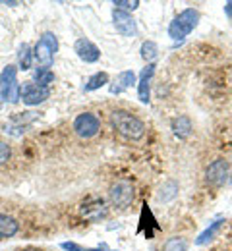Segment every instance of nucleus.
Masks as SVG:
<instances>
[{"instance_id": "nucleus-1", "label": "nucleus", "mask_w": 232, "mask_h": 251, "mask_svg": "<svg viewBox=\"0 0 232 251\" xmlns=\"http://www.w3.org/2000/svg\"><path fill=\"white\" fill-rule=\"evenodd\" d=\"M110 124L118 133H122L124 137H128L132 141H139L147 129L145 122L128 110H112L110 112Z\"/></svg>"}, {"instance_id": "nucleus-2", "label": "nucleus", "mask_w": 232, "mask_h": 251, "mask_svg": "<svg viewBox=\"0 0 232 251\" xmlns=\"http://www.w3.org/2000/svg\"><path fill=\"white\" fill-rule=\"evenodd\" d=\"M199 10L196 8H186L182 10L170 24H168V37L174 41V43H180L184 41L190 33L198 27L199 24Z\"/></svg>"}, {"instance_id": "nucleus-3", "label": "nucleus", "mask_w": 232, "mask_h": 251, "mask_svg": "<svg viewBox=\"0 0 232 251\" xmlns=\"http://www.w3.org/2000/svg\"><path fill=\"white\" fill-rule=\"evenodd\" d=\"M58 37L52 31L43 33L37 41V45L33 47V56L35 62L39 64V68H51L54 64V58H56V52H58Z\"/></svg>"}, {"instance_id": "nucleus-4", "label": "nucleus", "mask_w": 232, "mask_h": 251, "mask_svg": "<svg viewBox=\"0 0 232 251\" xmlns=\"http://www.w3.org/2000/svg\"><path fill=\"white\" fill-rule=\"evenodd\" d=\"M108 199L112 203V207L116 209H126L130 207L135 199V188H133L132 182L128 180H118L114 182L110 189H108Z\"/></svg>"}, {"instance_id": "nucleus-5", "label": "nucleus", "mask_w": 232, "mask_h": 251, "mask_svg": "<svg viewBox=\"0 0 232 251\" xmlns=\"http://www.w3.org/2000/svg\"><path fill=\"white\" fill-rule=\"evenodd\" d=\"M74 133L81 139H91L101 131V118L93 112H81L74 118Z\"/></svg>"}, {"instance_id": "nucleus-6", "label": "nucleus", "mask_w": 232, "mask_h": 251, "mask_svg": "<svg viewBox=\"0 0 232 251\" xmlns=\"http://www.w3.org/2000/svg\"><path fill=\"white\" fill-rule=\"evenodd\" d=\"M229 170L231 168L225 158H215L205 170V182L213 188H221L229 180Z\"/></svg>"}, {"instance_id": "nucleus-7", "label": "nucleus", "mask_w": 232, "mask_h": 251, "mask_svg": "<svg viewBox=\"0 0 232 251\" xmlns=\"http://www.w3.org/2000/svg\"><path fill=\"white\" fill-rule=\"evenodd\" d=\"M74 52H76V56H77L81 62H85V64H95V62H99V58H101V49L93 41H89V39H85V37L76 39V43H74Z\"/></svg>"}, {"instance_id": "nucleus-8", "label": "nucleus", "mask_w": 232, "mask_h": 251, "mask_svg": "<svg viewBox=\"0 0 232 251\" xmlns=\"http://www.w3.org/2000/svg\"><path fill=\"white\" fill-rule=\"evenodd\" d=\"M155 70H157V64H145V68L141 70L139 77H137V99L143 102V104H149L151 102V81H153V75H155Z\"/></svg>"}, {"instance_id": "nucleus-9", "label": "nucleus", "mask_w": 232, "mask_h": 251, "mask_svg": "<svg viewBox=\"0 0 232 251\" xmlns=\"http://www.w3.org/2000/svg\"><path fill=\"white\" fill-rule=\"evenodd\" d=\"M51 97V89L41 87L33 81H27L22 85V102L27 106H39Z\"/></svg>"}, {"instance_id": "nucleus-10", "label": "nucleus", "mask_w": 232, "mask_h": 251, "mask_svg": "<svg viewBox=\"0 0 232 251\" xmlns=\"http://www.w3.org/2000/svg\"><path fill=\"white\" fill-rule=\"evenodd\" d=\"M112 25L122 37H135L137 35V22L133 20L132 14L122 10H112Z\"/></svg>"}, {"instance_id": "nucleus-11", "label": "nucleus", "mask_w": 232, "mask_h": 251, "mask_svg": "<svg viewBox=\"0 0 232 251\" xmlns=\"http://www.w3.org/2000/svg\"><path fill=\"white\" fill-rule=\"evenodd\" d=\"M133 85H137V75H135V72L124 70V72H120V74L108 83V91H110V95H120V93H124V91H128Z\"/></svg>"}, {"instance_id": "nucleus-12", "label": "nucleus", "mask_w": 232, "mask_h": 251, "mask_svg": "<svg viewBox=\"0 0 232 251\" xmlns=\"http://www.w3.org/2000/svg\"><path fill=\"white\" fill-rule=\"evenodd\" d=\"M157 230H161V226L157 224V220H155V217H153L151 209H149L147 205H143V209H141V217H139V232H143L145 238L151 240V238L155 236Z\"/></svg>"}, {"instance_id": "nucleus-13", "label": "nucleus", "mask_w": 232, "mask_h": 251, "mask_svg": "<svg viewBox=\"0 0 232 251\" xmlns=\"http://www.w3.org/2000/svg\"><path fill=\"white\" fill-rule=\"evenodd\" d=\"M223 226H225V219H223V217H219V219H215L213 222H209V226L196 238L194 244H196V246H205V244L213 242V240L219 236V232H221Z\"/></svg>"}, {"instance_id": "nucleus-14", "label": "nucleus", "mask_w": 232, "mask_h": 251, "mask_svg": "<svg viewBox=\"0 0 232 251\" xmlns=\"http://www.w3.org/2000/svg\"><path fill=\"white\" fill-rule=\"evenodd\" d=\"M16 56H18V70L27 72V70H31V68H33V62H35L33 47H31L29 43H22V45L18 47Z\"/></svg>"}, {"instance_id": "nucleus-15", "label": "nucleus", "mask_w": 232, "mask_h": 251, "mask_svg": "<svg viewBox=\"0 0 232 251\" xmlns=\"http://www.w3.org/2000/svg\"><path fill=\"white\" fill-rule=\"evenodd\" d=\"M81 215H83L87 220H93V222L104 219V217H106V207H104V201H103V199H93V205L85 203V205L81 207Z\"/></svg>"}, {"instance_id": "nucleus-16", "label": "nucleus", "mask_w": 232, "mask_h": 251, "mask_svg": "<svg viewBox=\"0 0 232 251\" xmlns=\"http://www.w3.org/2000/svg\"><path fill=\"white\" fill-rule=\"evenodd\" d=\"M170 127H172V131H174V135H176V137H180V139H188V137L192 135L194 124H192L190 116L182 114V116H176V118L172 120Z\"/></svg>"}, {"instance_id": "nucleus-17", "label": "nucleus", "mask_w": 232, "mask_h": 251, "mask_svg": "<svg viewBox=\"0 0 232 251\" xmlns=\"http://www.w3.org/2000/svg\"><path fill=\"white\" fill-rule=\"evenodd\" d=\"M18 232H20V222L10 215L0 213V240H10Z\"/></svg>"}, {"instance_id": "nucleus-18", "label": "nucleus", "mask_w": 232, "mask_h": 251, "mask_svg": "<svg viewBox=\"0 0 232 251\" xmlns=\"http://www.w3.org/2000/svg\"><path fill=\"white\" fill-rule=\"evenodd\" d=\"M110 83V77H108V74L106 72H97V74H93V75H89L87 77V81L83 83V91L85 93H91V91H97L101 87H104V85H108Z\"/></svg>"}, {"instance_id": "nucleus-19", "label": "nucleus", "mask_w": 232, "mask_h": 251, "mask_svg": "<svg viewBox=\"0 0 232 251\" xmlns=\"http://www.w3.org/2000/svg\"><path fill=\"white\" fill-rule=\"evenodd\" d=\"M0 99L8 104H18L22 100V83L16 81V83L8 85L6 89H0Z\"/></svg>"}, {"instance_id": "nucleus-20", "label": "nucleus", "mask_w": 232, "mask_h": 251, "mask_svg": "<svg viewBox=\"0 0 232 251\" xmlns=\"http://www.w3.org/2000/svg\"><path fill=\"white\" fill-rule=\"evenodd\" d=\"M54 79H56V75H54V72L51 68H37L33 72V83L41 85V87L49 89L54 83Z\"/></svg>"}, {"instance_id": "nucleus-21", "label": "nucleus", "mask_w": 232, "mask_h": 251, "mask_svg": "<svg viewBox=\"0 0 232 251\" xmlns=\"http://www.w3.org/2000/svg\"><path fill=\"white\" fill-rule=\"evenodd\" d=\"M176 195H178V184H176L174 180H168V182H165V184L159 188L157 201H159V203H170Z\"/></svg>"}, {"instance_id": "nucleus-22", "label": "nucleus", "mask_w": 232, "mask_h": 251, "mask_svg": "<svg viewBox=\"0 0 232 251\" xmlns=\"http://www.w3.org/2000/svg\"><path fill=\"white\" fill-rule=\"evenodd\" d=\"M139 56L147 64L155 62L157 56H159V45L155 41H143L141 47H139Z\"/></svg>"}, {"instance_id": "nucleus-23", "label": "nucleus", "mask_w": 232, "mask_h": 251, "mask_svg": "<svg viewBox=\"0 0 232 251\" xmlns=\"http://www.w3.org/2000/svg\"><path fill=\"white\" fill-rule=\"evenodd\" d=\"M16 81H18V66H14V64L4 66L0 72V89H6L8 85H12Z\"/></svg>"}, {"instance_id": "nucleus-24", "label": "nucleus", "mask_w": 232, "mask_h": 251, "mask_svg": "<svg viewBox=\"0 0 232 251\" xmlns=\"http://www.w3.org/2000/svg\"><path fill=\"white\" fill-rule=\"evenodd\" d=\"M188 248H190V244L182 236H172L163 244V251H188Z\"/></svg>"}, {"instance_id": "nucleus-25", "label": "nucleus", "mask_w": 232, "mask_h": 251, "mask_svg": "<svg viewBox=\"0 0 232 251\" xmlns=\"http://www.w3.org/2000/svg\"><path fill=\"white\" fill-rule=\"evenodd\" d=\"M112 6H114L116 10H122V12L132 14L133 10H137V8H139V0H114V2H112Z\"/></svg>"}, {"instance_id": "nucleus-26", "label": "nucleus", "mask_w": 232, "mask_h": 251, "mask_svg": "<svg viewBox=\"0 0 232 251\" xmlns=\"http://www.w3.org/2000/svg\"><path fill=\"white\" fill-rule=\"evenodd\" d=\"M10 157H12V149H10V145H8L6 141L0 139V166L6 164V162L10 160Z\"/></svg>"}, {"instance_id": "nucleus-27", "label": "nucleus", "mask_w": 232, "mask_h": 251, "mask_svg": "<svg viewBox=\"0 0 232 251\" xmlns=\"http://www.w3.org/2000/svg\"><path fill=\"white\" fill-rule=\"evenodd\" d=\"M60 248L64 251H97V250H91V248H83V246H79L76 242H62Z\"/></svg>"}, {"instance_id": "nucleus-28", "label": "nucleus", "mask_w": 232, "mask_h": 251, "mask_svg": "<svg viewBox=\"0 0 232 251\" xmlns=\"http://www.w3.org/2000/svg\"><path fill=\"white\" fill-rule=\"evenodd\" d=\"M223 10H225V16H227V18H229V20L232 22V0H229V2H225Z\"/></svg>"}, {"instance_id": "nucleus-29", "label": "nucleus", "mask_w": 232, "mask_h": 251, "mask_svg": "<svg viewBox=\"0 0 232 251\" xmlns=\"http://www.w3.org/2000/svg\"><path fill=\"white\" fill-rule=\"evenodd\" d=\"M2 4H6V6H12V8H14V6H20V2H2Z\"/></svg>"}, {"instance_id": "nucleus-30", "label": "nucleus", "mask_w": 232, "mask_h": 251, "mask_svg": "<svg viewBox=\"0 0 232 251\" xmlns=\"http://www.w3.org/2000/svg\"><path fill=\"white\" fill-rule=\"evenodd\" d=\"M97 251H110V250H108L106 246H101V248H97Z\"/></svg>"}, {"instance_id": "nucleus-31", "label": "nucleus", "mask_w": 232, "mask_h": 251, "mask_svg": "<svg viewBox=\"0 0 232 251\" xmlns=\"http://www.w3.org/2000/svg\"><path fill=\"white\" fill-rule=\"evenodd\" d=\"M22 251H41V250H37V248H26V250H22Z\"/></svg>"}, {"instance_id": "nucleus-32", "label": "nucleus", "mask_w": 232, "mask_h": 251, "mask_svg": "<svg viewBox=\"0 0 232 251\" xmlns=\"http://www.w3.org/2000/svg\"><path fill=\"white\" fill-rule=\"evenodd\" d=\"M231 182H232V172H231Z\"/></svg>"}, {"instance_id": "nucleus-33", "label": "nucleus", "mask_w": 232, "mask_h": 251, "mask_svg": "<svg viewBox=\"0 0 232 251\" xmlns=\"http://www.w3.org/2000/svg\"><path fill=\"white\" fill-rule=\"evenodd\" d=\"M151 251H157V250H151Z\"/></svg>"}]
</instances>
